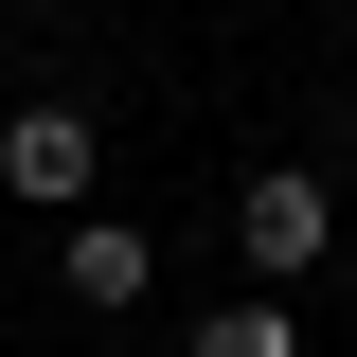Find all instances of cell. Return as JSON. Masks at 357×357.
Here are the masks:
<instances>
[{
  "instance_id": "obj_1",
  "label": "cell",
  "mask_w": 357,
  "mask_h": 357,
  "mask_svg": "<svg viewBox=\"0 0 357 357\" xmlns=\"http://www.w3.org/2000/svg\"><path fill=\"white\" fill-rule=\"evenodd\" d=\"M232 250H250V286H304V268L340 250V178L321 161H250L232 178Z\"/></svg>"
},
{
  "instance_id": "obj_2",
  "label": "cell",
  "mask_w": 357,
  "mask_h": 357,
  "mask_svg": "<svg viewBox=\"0 0 357 357\" xmlns=\"http://www.w3.org/2000/svg\"><path fill=\"white\" fill-rule=\"evenodd\" d=\"M0 197H18V215H89V197H107V126H89V107H0Z\"/></svg>"
},
{
  "instance_id": "obj_3",
  "label": "cell",
  "mask_w": 357,
  "mask_h": 357,
  "mask_svg": "<svg viewBox=\"0 0 357 357\" xmlns=\"http://www.w3.org/2000/svg\"><path fill=\"white\" fill-rule=\"evenodd\" d=\"M54 286H72L89 321H126V304H161V232H143V215H107V197H89V215L54 232Z\"/></svg>"
},
{
  "instance_id": "obj_4",
  "label": "cell",
  "mask_w": 357,
  "mask_h": 357,
  "mask_svg": "<svg viewBox=\"0 0 357 357\" xmlns=\"http://www.w3.org/2000/svg\"><path fill=\"white\" fill-rule=\"evenodd\" d=\"M178 357H304V304H286V286H232V304L178 321Z\"/></svg>"
},
{
  "instance_id": "obj_5",
  "label": "cell",
  "mask_w": 357,
  "mask_h": 357,
  "mask_svg": "<svg viewBox=\"0 0 357 357\" xmlns=\"http://www.w3.org/2000/svg\"><path fill=\"white\" fill-rule=\"evenodd\" d=\"M0 357H18V340H0Z\"/></svg>"
}]
</instances>
